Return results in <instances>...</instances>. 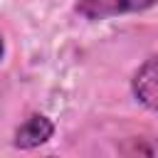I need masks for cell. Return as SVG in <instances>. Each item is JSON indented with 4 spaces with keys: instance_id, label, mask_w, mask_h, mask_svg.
I'll list each match as a JSON object with an SVG mask.
<instances>
[{
    "instance_id": "6da1fadb",
    "label": "cell",
    "mask_w": 158,
    "mask_h": 158,
    "mask_svg": "<svg viewBox=\"0 0 158 158\" xmlns=\"http://www.w3.org/2000/svg\"><path fill=\"white\" fill-rule=\"evenodd\" d=\"M158 0H77V12L86 20H106L126 12H141Z\"/></svg>"
},
{
    "instance_id": "7a4b0ae2",
    "label": "cell",
    "mask_w": 158,
    "mask_h": 158,
    "mask_svg": "<svg viewBox=\"0 0 158 158\" xmlns=\"http://www.w3.org/2000/svg\"><path fill=\"white\" fill-rule=\"evenodd\" d=\"M131 89H133V96L138 99V104H143L146 109L158 114V54L146 59L136 69V74L131 79Z\"/></svg>"
},
{
    "instance_id": "3957f363",
    "label": "cell",
    "mask_w": 158,
    "mask_h": 158,
    "mask_svg": "<svg viewBox=\"0 0 158 158\" xmlns=\"http://www.w3.org/2000/svg\"><path fill=\"white\" fill-rule=\"evenodd\" d=\"M52 133H54V123H52L44 114H35V116H30L25 123L17 126L12 143H15V148L27 151V148H37V146L47 143V141L52 138Z\"/></svg>"
},
{
    "instance_id": "277c9868",
    "label": "cell",
    "mask_w": 158,
    "mask_h": 158,
    "mask_svg": "<svg viewBox=\"0 0 158 158\" xmlns=\"http://www.w3.org/2000/svg\"><path fill=\"white\" fill-rule=\"evenodd\" d=\"M2 52H5V42H2V35H0V57H2Z\"/></svg>"
}]
</instances>
